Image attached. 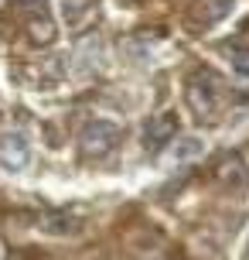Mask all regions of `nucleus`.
Returning a JSON list of instances; mask_svg holds the SVG:
<instances>
[{"label": "nucleus", "instance_id": "1", "mask_svg": "<svg viewBox=\"0 0 249 260\" xmlns=\"http://www.w3.org/2000/svg\"><path fill=\"white\" fill-rule=\"evenodd\" d=\"M184 100H188V110H191L198 120H215L219 110H222V100H225L222 79L215 76L212 69H198V72H191L188 89H184Z\"/></svg>", "mask_w": 249, "mask_h": 260}, {"label": "nucleus", "instance_id": "2", "mask_svg": "<svg viewBox=\"0 0 249 260\" xmlns=\"http://www.w3.org/2000/svg\"><path fill=\"white\" fill-rule=\"evenodd\" d=\"M82 157H106L113 154V147L119 144V127H113V123H106V120H96V123H89V127L82 130Z\"/></svg>", "mask_w": 249, "mask_h": 260}, {"label": "nucleus", "instance_id": "3", "mask_svg": "<svg viewBox=\"0 0 249 260\" xmlns=\"http://www.w3.org/2000/svg\"><path fill=\"white\" fill-rule=\"evenodd\" d=\"M31 165V144H27L24 134H4L0 137V168L17 175V171H24Z\"/></svg>", "mask_w": 249, "mask_h": 260}, {"label": "nucleus", "instance_id": "4", "mask_svg": "<svg viewBox=\"0 0 249 260\" xmlns=\"http://www.w3.org/2000/svg\"><path fill=\"white\" fill-rule=\"evenodd\" d=\"M174 134H178V117H174V113H160V117H150V123L144 127V151L157 154L164 144L174 141Z\"/></svg>", "mask_w": 249, "mask_h": 260}, {"label": "nucleus", "instance_id": "5", "mask_svg": "<svg viewBox=\"0 0 249 260\" xmlns=\"http://www.w3.org/2000/svg\"><path fill=\"white\" fill-rule=\"evenodd\" d=\"M55 38V24L48 17H41V21H31V41H38V45H48Z\"/></svg>", "mask_w": 249, "mask_h": 260}, {"label": "nucleus", "instance_id": "6", "mask_svg": "<svg viewBox=\"0 0 249 260\" xmlns=\"http://www.w3.org/2000/svg\"><path fill=\"white\" fill-rule=\"evenodd\" d=\"M178 144H181V147H174V157H178V161L201 154V141H195V137H184V141H178Z\"/></svg>", "mask_w": 249, "mask_h": 260}, {"label": "nucleus", "instance_id": "7", "mask_svg": "<svg viewBox=\"0 0 249 260\" xmlns=\"http://www.w3.org/2000/svg\"><path fill=\"white\" fill-rule=\"evenodd\" d=\"M232 65H236L239 72H242V76H249V52H242V48H232Z\"/></svg>", "mask_w": 249, "mask_h": 260}, {"label": "nucleus", "instance_id": "8", "mask_svg": "<svg viewBox=\"0 0 249 260\" xmlns=\"http://www.w3.org/2000/svg\"><path fill=\"white\" fill-rule=\"evenodd\" d=\"M21 7H38V4H45V0H17Z\"/></svg>", "mask_w": 249, "mask_h": 260}, {"label": "nucleus", "instance_id": "9", "mask_svg": "<svg viewBox=\"0 0 249 260\" xmlns=\"http://www.w3.org/2000/svg\"><path fill=\"white\" fill-rule=\"evenodd\" d=\"M0 260H7V247L4 243H0Z\"/></svg>", "mask_w": 249, "mask_h": 260}, {"label": "nucleus", "instance_id": "10", "mask_svg": "<svg viewBox=\"0 0 249 260\" xmlns=\"http://www.w3.org/2000/svg\"><path fill=\"white\" fill-rule=\"evenodd\" d=\"M246 260H249V243H246Z\"/></svg>", "mask_w": 249, "mask_h": 260}]
</instances>
